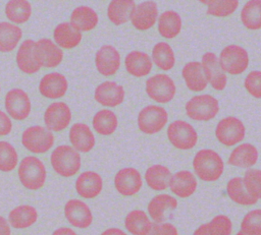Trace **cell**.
<instances>
[{
  "mask_svg": "<svg viewBox=\"0 0 261 235\" xmlns=\"http://www.w3.org/2000/svg\"><path fill=\"white\" fill-rule=\"evenodd\" d=\"M52 235H77L71 228L68 227H60L56 229Z\"/></svg>",
  "mask_w": 261,
  "mask_h": 235,
  "instance_id": "cell-51",
  "label": "cell"
},
{
  "mask_svg": "<svg viewBox=\"0 0 261 235\" xmlns=\"http://www.w3.org/2000/svg\"><path fill=\"white\" fill-rule=\"evenodd\" d=\"M243 180L248 192L256 199H261V170H248L245 173Z\"/></svg>",
  "mask_w": 261,
  "mask_h": 235,
  "instance_id": "cell-45",
  "label": "cell"
},
{
  "mask_svg": "<svg viewBox=\"0 0 261 235\" xmlns=\"http://www.w3.org/2000/svg\"><path fill=\"white\" fill-rule=\"evenodd\" d=\"M193 168L201 180L213 182L222 175L224 164L218 153L210 149H202L194 157Z\"/></svg>",
  "mask_w": 261,
  "mask_h": 235,
  "instance_id": "cell-1",
  "label": "cell"
},
{
  "mask_svg": "<svg viewBox=\"0 0 261 235\" xmlns=\"http://www.w3.org/2000/svg\"><path fill=\"white\" fill-rule=\"evenodd\" d=\"M5 14L14 23H23L32 15V5L25 0H11L6 3Z\"/></svg>",
  "mask_w": 261,
  "mask_h": 235,
  "instance_id": "cell-41",
  "label": "cell"
},
{
  "mask_svg": "<svg viewBox=\"0 0 261 235\" xmlns=\"http://www.w3.org/2000/svg\"><path fill=\"white\" fill-rule=\"evenodd\" d=\"M218 60L221 69L231 75L243 73L249 65V55L246 49L233 44L222 49Z\"/></svg>",
  "mask_w": 261,
  "mask_h": 235,
  "instance_id": "cell-5",
  "label": "cell"
},
{
  "mask_svg": "<svg viewBox=\"0 0 261 235\" xmlns=\"http://www.w3.org/2000/svg\"><path fill=\"white\" fill-rule=\"evenodd\" d=\"M219 111L216 98L211 95H198L190 99L186 104L188 117L196 121H208L213 119Z\"/></svg>",
  "mask_w": 261,
  "mask_h": 235,
  "instance_id": "cell-4",
  "label": "cell"
},
{
  "mask_svg": "<svg viewBox=\"0 0 261 235\" xmlns=\"http://www.w3.org/2000/svg\"><path fill=\"white\" fill-rule=\"evenodd\" d=\"M94 97L102 106L116 107L124 100V89L115 81L107 80L96 87Z\"/></svg>",
  "mask_w": 261,
  "mask_h": 235,
  "instance_id": "cell-19",
  "label": "cell"
},
{
  "mask_svg": "<svg viewBox=\"0 0 261 235\" xmlns=\"http://www.w3.org/2000/svg\"><path fill=\"white\" fill-rule=\"evenodd\" d=\"M18 178L20 183L30 190L42 188L46 181V168L44 163L37 157L28 156L23 158L18 166Z\"/></svg>",
  "mask_w": 261,
  "mask_h": 235,
  "instance_id": "cell-2",
  "label": "cell"
},
{
  "mask_svg": "<svg viewBox=\"0 0 261 235\" xmlns=\"http://www.w3.org/2000/svg\"><path fill=\"white\" fill-rule=\"evenodd\" d=\"M124 65L126 71L136 77L147 76L153 67V61L150 56L141 51H132L129 52L125 59Z\"/></svg>",
  "mask_w": 261,
  "mask_h": 235,
  "instance_id": "cell-25",
  "label": "cell"
},
{
  "mask_svg": "<svg viewBox=\"0 0 261 235\" xmlns=\"http://www.w3.org/2000/svg\"><path fill=\"white\" fill-rule=\"evenodd\" d=\"M22 145L34 154H44L54 144V135L40 125L30 126L22 132Z\"/></svg>",
  "mask_w": 261,
  "mask_h": 235,
  "instance_id": "cell-6",
  "label": "cell"
},
{
  "mask_svg": "<svg viewBox=\"0 0 261 235\" xmlns=\"http://www.w3.org/2000/svg\"><path fill=\"white\" fill-rule=\"evenodd\" d=\"M98 21V14L89 6H79L70 14V24L81 33L94 30Z\"/></svg>",
  "mask_w": 261,
  "mask_h": 235,
  "instance_id": "cell-29",
  "label": "cell"
},
{
  "mask_svg": "<svg viewBox=\"0 0 261 235\" xmlns=\"http://www.w3.org/2000/svg\"><path fill=\"white\" fill-rule=\"evenodd\" d=\"M226 192L229 198L238 204L253 205L258 201V199L248 192L245 187L244 180L241 177H233L227 182Z\"/></svg>",
  "mask_w": 261,
  "mask_h": 235,
  "instance_id": "cell-38",
  "label": "cell"
},
{
  "mask_svg": "<svg viewBox=\"0 0 261 235\" xmlns=\"http://www.w3.org/2000/svg\"><path fill=\"white\" fill-rule=\"evenodd\" d=\"M152 61L161 70L167 71L173 68L175 64V56L172 48L166 42H159L153 47Z\"/></svg>",
  "mask_w": 261,
  "mask_h": 235,
  "instance_id": "cell-40",
  "label": "cell"
},
{
  "mask_svg": "<svg viewBox=\"0 0 261 235\" xmlns=\"http://www.w3.org/2000/svg\"><path fill=\"white\" fill-rule=\"evenodd\" d=\"M202 67L207 81L216 91H222L226 86L227 77L221 69L219 60L212 52H207L202 56Z\"/></svg>",
  "mask_w": 261,
  "mask_h": 235,
  "instance_id": "cell-16",
  "label": "cell"
},
{
  "mask_svg": "<svg viewBox=\"0 0 261 235\" xmlns=\"http://www.w3.org/2000/svg\"><path fill=\"white\" fill-rule=\"evenodd\" d=\"M36 45L42 66L54 68L61 63L63 59V51L50 39H40L36 42Z\"/></svg>",
  "mask_w": 261,
  "mask_h": 235,
  "instance_id": "cell-26",
  "label": "cell"
},
{
  "mask_svg": "<svg viewBox=\"0 0 261 235\" xmlns=\"http://www.w3.org/2000/svg\"><path fill=\"white\" fill-rule=\"evenodd\" d=\"M53 37L58 47L72 49L82 41V33L74 28L70 22H61L54 28Z\"/></svg>",
  "mask_w": 261,
  "mask_h": 235,
  "instance_id": "cell-30",
  "label": "cell"
},
{
  "mask_svg": "<svg viewBox=\"0 0 261 235\" xmlns=\"http://www.w3.org/2000/svg\"><path fill=\"white\" fill-rule=\"evenodd\" d=\"M232 224L228 217L217 215L209 223L201 225L193 235H230Z\"/></svg>",
  "mask_w": 261,
  "mask_h": 235,
  "instance_id": "cell-37",
  "label": "cell"
},
{
  "mask_svg": "<svg viewBox=\"0 0 261 235\" xmlns=\"http://www.w3.org/2000/svg\"><path fill=\"white\" fill-rule=\"evenodd\" d=\"M71 120V111L63 102H53L44 113V122L48 130L61 131L65 129Z\"/></svg>",
  "mask_w": 261,
  "mask_h": 235,
  "instance_id": "cell-12",
  "label": "cell"
},
{
  "mask_svg": "<svg viewBox=\"0 0 261 235\" xmlns=\"http://www.w3.org/2000/svg\"><path fill=\"white\" fill-rule=\"evenodd\" d=\"M18 163V155L14 146L5 140H0V171L10 172Z\"/></svg>",
  "mask_w": 261,
  "mask_h": 235,
  "instance_id": "cell-43",
  "label": "cell"
},
{
  "mask_svg": "<svg viewBox=\"0 0 261 235\" xmlns=\"http://www.w3.org/2000/svg\"><path fill=\"white\" fill-rule=\"evenodd\" d=\"M146 93L153 101L160 104H166L174 98L176 87L170 76L164 73H159L146 80Z\"/></svg>",
  "mask_w": 261,
  "mask_h": 235,
  "instance_id": "cell-8",
  "label": "cell"
},
{
  "mask_svg": "<svg viewBox=\"0 0 261 235\" xmlns=\"http://www.w3.org/2000/svg\"><path fill=\"white\" fill-rule=\"evenodd\" d=\"M247 92L254 98L261 99V71L253 70L249 72L244 81Z\"/></svg>",
  "mask_w": 261,
  "mask_h": 235,
  "instance_id": "cell-47",
  "label": "cell"
},
{
  "mask_svg": "<svg viewBox=\"0 0 261 235\" xmlns=\"http://www.w3.org/2000/svg\"><path fill=\"white\" fill-rule=\"evenodd\" d=\"M157 17V3L154 1H145L136 5L129 20L137 30L146 31L155 24Z\"/></svg>",
  "mask_w": 261,
  "mask_h": 235,
  "instance_id": "cell-18",
  "label": "cell"
},
{
  "mask_svg": "<svg viewBox=\"0 0 261 235\" xmlns=\"http://www.w3.org/2000/svg\"><path fill=\"white\" fill-rule=\"evenodd\" d=\"M170 170L163 165H153L146 170L145 180L148 186L156 191L165 190L171 178Z\"/></svg>",
  "mask_w": 261,
  "mask_h": 235,
  "instance_id": "cell-32",
  "label": "cell"
},
{
  "mask_svg": "<svg viewBox=\"0 0 261 235\" xmlns=\"http://www.w3.org/2000/svg\"><path fill=\"white\" fill-rule=\"evenodd\" d=\"M177 208V200L169 194H158L154 196L148 203V213L155 223H163L166 214Z\"/></svg>",
  "mask_w": 261,
  "mask_h": 235,
  "instance_id": "cell-23",
  "label": "cell"
},
{
  "mask_svg": "<svg viewBox=\"0 0 261 235\" xmlns=\"http://www.w3.org/2000/svg\"><path fill=\"white\" fill-rule=\"evenodd\" d=\"M103 188V180L95 171H85L75 180V190L83 198H95Z\"/></svg>",
  "mask_w": 261,
  "mask_h": 235,
  "instance_id": "cell-21",
  "label": "cell"
},
{
  "mask_svg": "<svg viewBox=\"0 0 261 235\" xmlns=\"http://www.w3.org/2000/svg\"><path fill=\"white\" fill-rule=\"evenodd\" d=\"M181 75L185 79L186 85L192 92H202L207 86L208 81L202 64L198 61L188 62L181 70Z\"/></svg>",
  "mask_w": 261,
  "mask_h": 235,
  "instance_id": "cell-27",
  "label": "cell"
},
{
  "mask_svg": "<svg viewBox=\"0 0 261 235\" xmlns=\"http://www.w3.org/2000/svg\"><path fill=\"white\" fill-rule=\"evenodd\" d=\"M124 226L133 235H146L151 229L152 223L144 211L134 210L126 215Z\"/></svg>",
  "mask_w": 261,
  "mask_h": 235,
  "instance_id": "cell-36",
  "label": "cell"
},
{
  "mask_svg": "<svg viewBox=\"0 0 261 235\" xmlns=\"http://www.w3.org/2000/svg\"><path fill=\"white\" fill-rule=\"evenodd\" d=\"M93 127L101 135H110L117 128L118 120L115 113L109 109L98 111L93 117Z\"/></svg>",
  "mask_w": 261,
  "mask_h": 235,
  "instance_id": "cell-39",
  "label": "cell"
},
{
  "mask_svg": "<svg viewBox=\"0 0 261 235\" xmlns=\"http://www.w3.org/2000/svg\"><path fill=\"white\" fill-rule=\"evenodd\" d=\"M143 181L140 172L133 168L126 167L120 169L114 177V186L118 193L123 196H133L142 188Z\"/></svg>",
  "mask_w": 261,
  "mask_h": 235,
  "instance_id": "cell-15",
  "label": "cell"
},
{
  "mask_svg": "<svg viewBox=\"0 0 261 235\" xmlns=\"http://www.w3.org/2000/svg\"><path fill=\"white\" fill-rule=\"evenodd\" d=\"M136 7L135 1L130 0H114L111 1L107 8V16L109 20L116 25L123 24L130 19V15Z\"/></svg>",
  "mask_w": 261,
  "mask_h": 235,
  "instance_id": "cell-33",
  "label": "cell"
},
{
  "mask_svg": "<svg viewBox=\"0 0 261 235\" xmlns=\"http://www.w3.org/2000/svg\"><path fill=\"white\" fill-rule=\"evenodd\" d=\"M38 220L37 210L30 204H21L12 209L8 215L9 224L15 229H25Z\"/></svg>",
  "mask_w": 261,
  "mask_h": 235,
  "instance_id": "cell-31",
  "label": "cell"
},
{
  "mask_svg": "<svg viewBox=\"0 0 261 235\" xmlns=\"http://www.w3.org/2000/svg\"><path fill=\"white\" fill-rule=\"evenodd\" d=\"M68 87L66 77L59 72L45 74L39 83V91L42 96L48 99H58L65 95Z\"/></svg>",
  "mask_w": 261,
  "mask_h": 235,
  "instance_id": "cell-20",
  "label": "cell"
},
{
  "mask_svg": "<svg viewBox=\"0 0 261 235\" xmlns=\"http://www.w3.org/2000/svg\"><path fill=\"white\" fill-rule=\"evenodd\" d=\"M237 235H261V233H249V232H245V231H239L237 233Z\"/></svg>",
  "mask_w": 261,
  "mask_h": 235,
  "instance_id": "cell-53",
  "label": "cell"
},
{
  "mask_svg": "<svg viewBox=\"0 0 261 235\" xmlns=\"http://www.w3.org/2000/svg\"><path fill=\"white\" fill-rule=\"evenodd\" d=\"M53 170L62 177L75 175L81 168V156L77 151L67 144L58 145L50 156Z\"/></svg>",
  "mask_w": 261,
  "mask_h": 235,
  "instance_id": "cell-3",
  "label": "cell"
},
{
  "mask_svg": "<svg viewBox=\"0 0 261 235\" xmlns=\"http://www.w3.org/2000/svg\"><path fill=\"white\" fill-rule=\"evenodd\" d=\"M0 235H11V230L8 222L2 216H0Z\"/></svg>",
  "mask_w": 261,
  "mask_h": 235,
  "instance_id": "cell-50",
  "label": "cell"
},
{
  "mask_svg": "<svg viewBox=\"0 0 261 235\" xmlns=\"http://www.w3.org/2000/svg\"><path fill=\"white\" fill-rule=\"evenodd\" d=\"M257 149L248 142L241 143L236 146L228 158V163L239 168H250L254 166L258 161Z\"/></svg>",
  "mask_w": 261,
  "mask_h": 235,
  "instance_id": "cell-28",
  "label": "cell"
},
{
  "mask_svg": "<svg viewBox=\"0 0 261 235\" xmlns=\"http://www.w3.org/2000/svg\"><path fill=\"white\" fill-rule=\"evenodd\" d=\"M64 215L68 223L80 229L88 228L93 222V215L89 205L81 199L72 198L64 205Z\"/></svg>",
  "mask_w": 261,
  "mask_h": 235,
  "instance_id": "cell-14",
  "label": "cell"
},
{
  "mask_svg": "<svg viewBox=\"0 0 261 235\" xmlns=\"http://www.w3.org/2000/svg\"><path fill=\"white\" fill-rule=\"evenodd\" d=\"M197 179L188 170H180L171 175L169 187L172 193L181 198H187L194 194L197 189Z\"/></svg>",
  "mask_w": 261,
  "mask_h": 235,
  "instance_id": "cell-22",
  "label": "cell"
},
{
  "mask_svg": "<svg viewBox=\"0 0 261 235\" xmlns=\"http://www.w3.org/2000/svg\"><path fill=\"white\" fill-rule=\"evenodd\" d=\"M101 235H126V233L118 228H109L103 231Z\"/></svg>",
  "mask_w": 261,
  "mask_h": 235,
  "instance_id": "cell-52",
  "label": "cell"
},
{
  "mask_svg": "<svg viewBox=\"0 0 261 235\" xmlns=\"http://www.w3.org/2000/svg\"><path fill=\"white\" fill-rule=\"evenodd\" d=\"M241 20L249 30L261 28V0L248 1L241 11Z\"/></svg>",
  "mask_w": 261,
  "mask_h": 235,
  "instance_id": "cell-42",
  "label": "cell"
},
{
  "mask_svg": "<svg viewBox=\"0 0 261 235\" xmlns=\"http://www.w3.org/2000/svg\"><path fill=\"white\" fill-rule=\"evenodd\" d=\"M16 64L27 74H33L40 70L42 63L35 41L28 39L21 43L16 53Z\"/></svg>",
  "mask_w": 261,
  "mask_h": 235,
  "instance_id": "cell-13",
  "label": "cell"
},
{
  "mask_svg": "<svg viewBox=\"0 0 261 235\" xmlns=\"http://www.w3.org/2000/svg\"><path fill=\"white\" fill-rule=\"evenodd\" d=\"M0 89H1V87H0Z\"/></svg>",
  "mask_w": 261,
  "mask_h": 235,
  "instance_id": "cell-54",
  "label": "cell"
},
{
  "mask_svg": "<svg viewBox=\"0 0 261 235\" xmlns=\"http://www.w3.org/2000/svg\"><path fill=\"white\" fill-rule=\"evenodd\" d=\"M146 235H178V231L170 223H154Z\"/></svg>",
  "mask_w": 261,
  "mask_h": 235,
  "instance_id": "cell-48",
  "label": "cell"
},
{
  "mask_svg": "<svg viewBox=\"0 0 261 235\" xmlns=\"http://www.w3.org/2000/svg\"><path fill=\"white\" fill-rule=\"evenodd\" d=\"M180 30L181 18L177 12L167 10L160 14L158 19V32L162 37L172 39L180 33Z\"/></svg>",
  "mask_w": 261,
  "mask_h": 235,
  "instance_id": "cell-35",
  "label": "cell"
},
{
  "mask_svg": "<svg viewBox=\"0 0 261 235\" xmlns=\"http://www.w3.org/2000/svg\"><path fill=\"white\" fill-rule=\"evenodd\" d=\"M69 140L72 148L82 153L90 152L95 145V136L85 123H74L69 130Z\"/></svg>",
  "mask_w": 261,
  "mask_h": 235,
  "instance_id": "cell-24",
  "label": "cell"
},
{
  "mask_svg": "<svg viewBox=\"0 0 261 235\" xmlns=\"http://www.w3.org/2000/svg\"><path fill=\"white\" fill-rule=\"evenodd\" d=\"M31 100L21 89H12L5 96V109L15 120H24L31 113Z\"/></svg>",
  "mask_w": 261,
  "mask_h": 235,
  "instance_id": "cell-11",
  "label": "cell"
},
{
  "mask_svg": "<svg viewBox=\"0 0 261 235\" xmlns=\"http://www.w3.org/2000/svg\"><path fill=\"white\" fill-rule=\"evenodd\" d=\"M95 64L100 74L111 76L120 67V54L113 46L104 45L96 53Z\"/></svg>",
  "mask_w": 261,
  "mask_h": 235,
  "instance_id": "cell-17",
  "label": "cell"
},
{
  "mask_svg": "<svg viewBox=\"0 0 261 235\" xmlns=\"http://www.w3.org/2000/svg\"><path fill=\"white\" fill-rule=\"evenodd\" d=\"M12 129V123L6 113L0 110V135H7Z\"/></svg>",
  "mask_w": 261,
  "mask_h": 235,
  "instance_id": "cell-49",
  "label": "cell"
},
{
  "mask_svg": "<svg viewBox=\"0 0 261 235\" xmlns=\"http://www.w3.org/2000/svg\"><path fill=\"white\" fill-rule=\"evenodd\" d=\"M168 121V113L165 108L157 105H149L143 108L138 115L139 129L146 134L159 132Z\"/></svg>",
  "mask_w": 261,
  "mask_h": 235,
  "instance_id": "cell-7",
  "label": "cell"
},
{
  "mask_svg": "<svg viewBox=\"0 0 261 235\" xmlns=\"http://www.w3.org/2000/svg\"><path fill=\"white\" fill-rule=\"evenodd\" d=\"M167 137L178 150H191L198 141V133L187 121L175 120L167 127Z\"/></svg>",
  "mask_w": 261,
  "mask_h": 235,
  "instance_id": "cell-9",
  "label": "cell"
},
{
  "mask_svg": "<svg viewBox=\"0 0 261 235\" xmlns=\"http://www.w3.org/2000/svg\"><path fill=\"white\" fill-rule=\"evenodd\" d=\"M22 37V31L16 24L0 22V52L6 53L13 51Z\"/></svg>",
  "mask_w": 261,
  "mask_h": 235,
  "instance_id": "cell-34",
  "label": "cell"
},
{
  "mask_svg": "<svg viewBox=\"0 0 261 235\" xmlns=\"http://www.w3.org/2000/svg\"><path fill=\"white\" fill-rule=\"evenodd\" d=\"M241 230L249 233H261V209L246 214L241 223Z\"/></svg>",
  "mask_w": 261,
  "mask_h": 235,
  "instance_id": "cell-46",
  "label": "cell"
},
{
  "mask_svg": "<svg viewBox=\"0 0 261 235\" xmlns=\"http://www.w3.org/2000/svg\"><path fill=\"white\" fill-rule=\"evenodd\" d=\"M202 3L208 5L207 13L213 16L223 17L232 14L238 6V0H212V1H202Z\"/></svg>",
  "mask_w": 261,
  "mask_h": 235,
  "instance_id": "cell-44",
  "label": "cell"
},
{
  "mask_svg": "<svg viewBox=\"0 0 261 235\" xmlns=\"http://www.w3.org/2000/svg\"><path fill=\"white\" fill-rule=\"evenodd\" d=\"M245 132L246 129L244 123L233 116L222 118L215 128V136L217 140L226 146H231L241 142L245 137Z\"/></svg>",
  "mask_w": 261,
  "mask_h": 235,
  "instance_id": "cell-10",
  "label": "cell"
}]
</instances>
